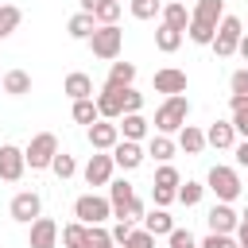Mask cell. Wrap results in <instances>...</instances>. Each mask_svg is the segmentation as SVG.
Returning <instances> with one entry per match:
<instances>
[{"label":"cell","instance_id":"obj_14","mask_svg":"<svg viewBox=\"0 0 248 248\" xmlns=\"http://www.w3.org/2000/svg\"><path fill=\"white\" fill-rule=\"evenodd\" d=\"M97 112H101V120H120V116H124V89L105 85V89L97 93Z\"/></svg>","mask_w":248,"mask_h":248},{"label":"cell","instance_id":"obj_16","mask_svg":"<svg viewBox=\"0 0 248 248\" xmlns=\"http://www.w3.org/2000/svg\"><path fill=\"white\" fill-rule=\"evenodd\" d=\"M58 244V225L50 217H39L31 221V232H27V248H54Z\"/></svg>","mask_w":248,"mask_h":248},{"label":"cell","instance_id":"obj_40","mask_svg":"<svg viewBox=\"0 0 248 248\" xmlns=\"http://www.w3.org/2000/svg\"><path fill=\"white\" fill-rule=\"evenodd\" d=\"M167 240H170V248H198L194 232H190V229H178V225H174V232H170Z\"/></svg>","mask_w":248,"mask_h":248},{"label":"cell","instance_id":"obj_30","mask_svg":"<svg viewBox=\"0 0 248 248\" xmlns=\"http://www.w3.org/2000/svg\"><path fill=\"white\" fill-rule=\"evenodd\" d=\"M70 112H74V124H85V128L101 120V112H97V97H89V101H74Z\"/></svg>","mask_w":248,"mask_h":248},{"label":"cell","instance_id":"obj_45","mask_svg":"<svg viewBox=\"0 0 248 248\" xmlns=\"http://www.w3.org/2000/svg\"><path fill=\"white\" fill-rule=\"evenodd\" d=\"M232 128L240 140H248V108H232Z\"/></svg>","mask_w":248,"mask_h":248},{"label":"cell","instance_id":"obj_13","mask_svg":"<svg viewBox=\"0 0 248 248\" xmlns=\"http://www.w3.org/2000/svg\"><path fill=\"white\" fill-rule=\"evenodd\" d=\"M108 202H112V217L124 221V217H128V205L136 202L132 182H128V178H112V182H108Z\"/></svg>","mask_w":248,"mask_h":248},{"label":"cell","instance_id":"obj_17","mask_svg":"<svg viewBox=\"0 0 248 248\" xmlns=\"http://www.w3.org/2000/svg\"><path fill=\"white\" fill-rule=\"evenodd\" d=\"M205 143L217 147V151L236 147V128H232V120H213V124L205 128Z\"/></svg>","mask_w":248,"mask_h":248},{"label":"cell","instance_id":"obj_26","mask_svg":"<svg viewBox=\"0 0 248 248\" xmlns=\"http://www.w3.org/2000/svg\"><path fill=\"white\" fill-rule=\"evenodd\" d=\"M132 81H136V66H132V62H112V66H108V78H105V85L128 89Z\"/></svg>","mask_w":248,"mask_h":248},{"label":"cell","instance_id":"obj_42","mask_svg":"<svg viewBox=\"0 0 248 248\" xmlns=\"http://www.w3.org/2000/svg\"><path fill=\"white\" fill-rule=\"evenodd\" d=\"M140 108H143V93H136V89L128 85V89H124V116H128V112H140Z\"/></svg>","mask_w":248,"mask_h":248},{"label":"cell","instance_id":"obj_44","mask_svg":"<svg viewBox=\"0 0 248 248\" xmlns=\"http://www.w3.org/2000/svg\"><path fill=\"white\" fill-rule=\"evenodd\" d=\"M151 202H155L159 209H167L170 202H178V194H174V190H159V186H151Z\"/></svg>","mask_w":248,"mask_h":248},{"label":"cell","instance_id":"obj_33","mask_svg":"<svg viewBox=\"0 0 248 248\" xmlns=\"http://www.w3.org/2000/svg\"><path fill=\"white\" fill-rule=\"evenodd\" d=\"M19 19H23V12H19L16 4H0V39H8V35L19 27Z\"/></svg>","mask_w":248,"mask_h":248},{"label":"cell","instance_id":"obj_47","mask_svg":"<svg viewBox=\"0 0 248 248\" xmlns=\"http://www.w3.org/2000/svg\"><path fill=\"white\" fill-rule=\"evenodd\" d=\"M236 163H240V167H248V140H240V143H236Z\"/></svg>","mask_w":248,"mask_h":248},{"label":"cell","instance_id":"obj_43","mask_svg":"<svg viewBox=\"0 0 248 248\" xmlns=\"http://www.w3.org/2000/svg\"><path fill=\"white\" fill-rule=\"evenodd\" d=\"M132 229H136V225H128V221H116V225L108 229V232H112V244H120V248H124V244H128V236H132Z\"/></svg>","mask_w":248,"mask_h":248},{"label":"cell","instance_id":"obj_51","mask_svg":"<svg viewBox=\"0 0 248 248\" xmlns=\"http://www.w3.org/2000/svg\"><path fill=\"white\" fill-rule=\"evenodd\" d=\"M108 248H116V244H108Z\"/></svg>","mask_w":248,"mask_h":248},{"label":"cell","instance_id":"obj_31","mask_svg":"<svg viewBox=\"0 0 248 248\" xmlns=\"http://www.w3.org/2000/svg\"><path fill=\"white\" fill-rule=\"evenodd\" d=\"M151 186H159V190H174V194H178V186H182V174H178L170 163H163V167L155 170V182H151Z\"/></svg>","mask_w":248,"mask_h":248},{"label":"cell","instance_id":"obj_37","mask_svg":"<svg viewBox=\"0 0 248 248\" xmlns=\"http://www.w3.org/2000/svg\"><path fill=\"white\" fill-rule=\"evenodd\" d=\"M202 194H205V186H202V182H182V186H178V202H182L186 209H190V205H198V202H202Z\"/></svg>","mask_w":248,"mask_h":248},{"label":"cell","instance_id":"obj_2","mask_svg":"<svg viewBox=\"0 0 248 248\" xmlns=\"http://www.w3.org/2000/svg\"><path fill=\"white\" fill-rule=\"evenodd\" d=\"M186 116H190V101H186V93L167 97V101L155 108V132H163V136H178V132L186 128Z\"/></svg>","mask_w":248,"mask_h":248},{"label":"cell","instance_id":"obj_11","mask_svg":"<svg viewBox=\"0 0 248 248\" xmlns=\"http://www.w3.org/2000/svg\"><path fill=\"white\" fill-rule=\"evenodd\" d=\"M205 225H209V232H225V236H232L236 225H240V213H236L229 202H217V205L205 213Z\"/></svg>","mask_w":248,"mask_h":248},{"label":"cell","instance_id":"obj_8","mask_svg":"<svg viewBox=\"0 0 248 248\" xmlns=\"http://www.w3.org/2000/svg\"><path fill=\"white\" fill-rule=\"evenodd\" d=\"M8 213H12V221L31 225V221L43 217V198H39L35 190H19V194L12 198V205H8Z\"/></svg>","mask_w":248,"mask_h":248},{"label":"cell","instance_id":"obj_9","mask_svg":"<svg viewBox=\"0 0 248 248\" xmlns=\"http://www.w3.org/2000/svg\"><path fill=\"white\" fill-rule=\"evenodd\" d=\"M112 170H116L112 151H93L81 174H85V182H89V186H108V182H112Z\"/></svg>","mask_w":248,"mask_h":248},{"label":"cell","instance_id":"obj_12","mask_svg":"<svg viewBox=\"0 0 248 248\" xmlns=\"http://www.w3.org/2000/svg\"><path fill=\"white\" fill-rule=\"evenodd\" d=\"M151 85H155V93H167V97H178V93H186V70H174V66H163V70H155V78H151Z\"/></svg>","mask_w":248,"mask_h":248},{"label":"cell","instance_id":"obj_22","mask_svg":"<svg viewBox=\"0 0 248 248\" xmlns=\"http://www.w3.org/2000/svg\"><path fill=\"white\" fill-rule=\"evenodd\" d=\"M143 229H147L151 236H170V232H174V217H170L167 209H159V205H155V209L143 217Z\"/></svg>","mask_w":248,"mask_h":248},{"label":"cell","instance_id":"obj_21","mask_svg":"<svg viewBox=\"0 0 248 248\" xmlns=\"http://www.w3.org/2000/svg\"><path fill=\"white\" fill-rule=\"evenodd\" d=\"M174 151H178V143H174L170 136H163V132H155V136L147 140V155H151L155 163H170Z\"/></svg>","mask_w":248,"mask_h":248},{"label":"cell","instance_id":"obj_6","mask_svg":"<svg viewBox=\"0 0 248 248\" xmlns=\"http://www.w3.org/2000/svg\"><path fill=\"white\" fill-rule=\"evenodd\" d=\"M240 39H244V27H240V19L236 16H225L221 23H217V35H213V54L217 58H232L236 54V46H240Z\"/></svg>","mask_w":248,"mask_h":248},{"label":"cell","instance_id":"obj_15","mask_svg":"<svg viewBox=\"0 0 248 248\" xmlns=\"http://www.w3.org/2000/svg\"><path fill=\"white\" fill-rule=\"evenodd\" d=\"M116 143H120V128L116 124H108V120L89 124V147L93 151H112Z\"/></svg>","mask_w":248,"mask_h":248},{"label":"cell","instance_id":"obj_41","mask_svg":"<svg viewBox=\"0 0 248 248\" xmlns=\"http://www.w3.org/2000/svg\"><path fill=\"white\" fill-rule=\"evenodd\" d=\"M124 248H155V236H151L147 229H132V236H128Z\"/></svg>","mask_w":248,"mask_h":248},{"label":"cell","instance_id":"obj_39","mask_svg":"<svg viewBox=\"0 0 248 248\" xmlns=\"http://www.w3.org/2000/svg\"><path fill=\"white\" fill-rule=\"evenodd\" d=\"M198 248H240V244H236V236H225V232H205V236L198 240Z\"/></svg>","mask_w":248,"mask_h":248},{"label":"cell","instance_id":"obj_7","mask_svg":"<svg viewBox=\"0 0 248 248\" xmlns=\"http://www.w3.org/2000/svg\"><path fill=\"white\" fill-rule=\"evenodd\" d=\"M74 217H78L81 225H105V221L112 217V202L101 198V194H81V198L74 202Z\"/></svg>","mask_w":248,"mask_h":248},{"label":"cell","instance_id":"obj_27","mask_svg":"<svg viewBox=\"0 0 248 248\" xmlns=\"http://www.w3.org/2000/svg\"><path fill=\"white\" fill-rule=\"evenodd\" d=\"M4 93H8V97L31 93V74H27V70H8V74H4Z\"/></svg>","mask_w":248,"mask_h":248},{"label":"cell","instance_id":"obj_52","mask_svg":"<svg viewBox=\"0 0 248 248\" xmlns=\"http://www.w3.org/2000/svg\"><path fill=\"white\" fill-rule=\"evenodd\" d=\"M0 85H4V78H0Z\"/></svg>","mask_w":248,"mask_h":248},{"label":"cell","instance_id":"obj_38","mask_svg":"<svg viewBox=\"0 0 248 248\" xmlns=\"http://www.w3.org/2000/svg\"><path fill=\"white\" fill-rule=\"evenodd\" d=\"M81 240H85V225H81V221L62 225V244H66V248H81Z\"/></svg>","mask_w":248,"mask_h":248},{"label":"cell","instance_id":"obj_3","mask_svg":"<svg viewBox=\"0 0 248 248\" xmlns=\"http://www.w3.org/2000/svg\"><path fill=\"white\" fill-rule=\"evenodd\" d=\"M205 190H213V198L217 202H236L240 198V190H244V182H240V174H236V167H213L209 174H205Z\"/></svg>","mask_w":248,"mask_h":248},{"label":"cell","instance_id":"obj_5","mask_svg":"<svg viewBox=\"0 0 248 248\" xmlns=\"http://www.w3.org/2000/svg\"><path fill=\"white\" fill-rule=\"evenodd\" d=\"M23 155H27V167H31V170H50V163H54V155H58V136H54V132L31 136V143L23 147Z\"/></svg>","mask_w":248,"mask_h":248},{"label":"cell","instance_id":"obj_4","mask_svg":"<svg viewBox=\"0 0 248 248\" xmlns=\"http://www.w3.org/2000/svg\"><path fill=\"white\" fill-rule=\"evenodd\" d=\"M89 50H93V58H101V62H116L120 50H124V31H120L116 23L97 27V31L89 35Z\"/></svg>","mask_w":248,"mask_h":248},{"label":"cell","instance_id":"obj_35","mask_svg":"<svg viewBox=\"0 0 248 248\" xmlns=\"http://www.w3.org/2000/svg\"><path fill=\"white\" fill-rule=\"evenodd\" d=\"M128 8H132L136 19H155V16H163V0H128Z\"/></svg>","mask_w":248,"mask_h":248},{"label":"cell","instance_id":"obj_18","mask_svg":"<svg viewBox=\"0 0 248 248\" xmlns=\"http://www.w3.org/2000/svg\"><path fill=\"white\" fill-rule=\"evenodd\" d=\"M143 159H147V151H143L140 143H132V140H120V143L112 147V163H116L120 170H136Z\"/></svg>","mask_w":248,"mask_h":248},{"label":"cell","instance_id":"obj_28","mask_svg":"<svg viewBox=\"0 0 248 248\" xmlns=\"http://www.w3.org/2000/svg\"><path fill=\"white\" fill-rule=\"evenodd\" d=\"M155 46H159L163 54H174V50L182 46V31H174V27L159 23V27H155Z\"/></svg>","mask_w":248,"mask_h":248},{"label":"cell","instance_id":"obj_20","mask_svg":"<svg viewBox=\"0 0 248 248\" xmlns=\"http://www.w3.org/2000/svg\"><path fill=\"white\" fill-rule=\"evenodd\" d=\"M174 143H178L186 155H202V151L209 147V143H205V132H202V128H194V124H186V128L178 132V140H174Z\"/></svg>","mask_w":248,"mask_h":248},{"label":"cell","instance_id":"obj_48","mask_svg":"<svg viewBox=\"0 0 248 248\" xmlns=\"http://www.w3.org/2000/svg\"><path fill=\"white\" fill-rule=\"evenodd\" d=\"M236 54H240V58H244V62H248V35H244V39H240V46H236Z\"/></svg>","mask_w":248,"mask_h":248},{"label":"cell","instance_id":"obj_49","mask_svg":"<svg viewBox=\"0 0 248 248\" xmlns=\"http://www.w3.org/2000/svg\"><path fill=\"white\" fill-rule=\"evenodd\" d=\"M97 4H101V0H81V12H89V16H93V8H97Z\"/></svg>","mask_w":248,"mask_h":248},{"label":"cell","instance_id":"obj_1","mask_svg":"<svg viewBox=\"0 0 248 248\" xmlns=\"http://www.w3.org/2000/svg\"><path fill=\"white\" fill-rule=\"evenodd\" d=\"M225 19V0H198V8L190 12V43L198 46H209L213 35H217V23Z\"/></svg>","mask_w":248,"mask_h":248},{"label":"cell","instance_id":"obj_32","mask_svg":"<svg viewBox=\"0 0 248 248\" xmlns=\"http://www.w3.org/2000/svg\"><path fill=\"white\" fill-rule=\"evenodd\" d=\"M112 244V232L105 229V225H85V240H81V248H108Z\"/></svg>","mask_w":248,"mask_h":248},{"label":"cell","instance_id":"obj_19","mask_svg":"<svg viewBox=\"0 0 248 248\" xmlns=\"http://www.w3.org/2000/svg\"><path fill=\"white\" fill-rule=\"evenodd\" d=\"M62 93H66L70 101H89V97H93V78H89V74H81V70H74V74H66Z\"/></svg>","mask_w":248,"mask_h":248},{"label":"cell","instance_id":"obj_25","mask_svg":"<svg viewBox=\"0 0 248 248\" xmlns=\"http://www.w3.org/2000/svg\"><path fill=\"white\" fill-rule=\"evenodd\" d=\"M116 128H120V136H124V140H132V143H140V140L147 136V120H143L140 112L120 116V124H116Z\"/></svg>","mask_w":248,"mask_h":248},{"label":"cell","instance_id":"obj_24","mask_svg":"<svg viewBox=\"0 0 248 248\" xmlns=\"http://www.w3.org/2000/svg\"><path fill=\"white\" fill-rule=\"evenodd\" d=\"M101 23L89 16V12H78V16H70V23H66V31H70V39H85L89 43V35L97 31Z\"/></svg>","mask_w":248,"mask_h":248},{"label":"cell","instance_id":"obj_34","mask_svg":"<svg viewBox=\"0 0 248 248\" xmlns=\"http://www.w3.org/2000/svg\"><path fill=\"white\" fill-rule=\"evenodd\" d=\"M120 8H124L120 0H101V4L93 8V19H97L101 27H105V23H116V19H120Z\"/></svg>","mask_w":248,"mask_h":248},{"label":"cell","instance_id":"obj_29","mask_svg":"<svg viewBox=\"0 0 248 248\" xmlns=\"http://www.w3.org/2000/svg\"><path fill=\"white\" fill-rule=\"evenodd\" d=\"M229 85H232L229 105H232V108H248V70H236V74L229 78Z\"/></svg>","mask_w":248,"mask_h":248},{"label":"cell","instance_id":"obj_46","mask_svg":"<svg viewBox=\"0 0 248 248\" xmlns=\"http://www.w3.org/2000/svg\"><path fill=\"white\" fill-rule=\"evenodd\" d=\"M232 236H236V244H240V248H248V221H240Z\"/></svg>","mask_w":248,"mask_h":248},{"label":"cell","instance_id":"obj_36","mask_svg":"<svg viewBox=\"0 0 248 248\" xmlns=\"http://www.w3.org/2000/svg\"><path fill=\"white\" fill-rule=\"evenodd\" d=\"M50 170H54V174L66 182V178H74V174H78V163H74V155L58 151V155H54V163H50Z\"/></svg>","mask_w":248,"mask_h":248},{"label":"cell","instance_id":"obj_50","mask_svg":"<svg viewBox=\"0 0 248 248\" xmlns=\"http://www.w3.org/2000/svg\"><path fill=\"white\" fill-rule=\"evenodd\" d=\"M240 221H248V209H244V213H240Z\"/></svg>","mask_w":248,"mask_h":248},{"label":"cell","instance_id":"obj_23","mask_svg":"<svg viewBox=\"0 0 248 248\" xmlns=\"http://www.w3.org/2000/svg\"><path fill=\"white\" fill-rule=\"evenodd\" d=\"M163 23L186 35V31H190V12H186V4H178V0H170V4H163Z\"/></svg>","mask_w":248,"mask_h":248},{"label":"cell","instance_id":"obj_10","mask_svg":"<svg viewBox=\"0 0 248 248\" xmlns=\"http://www.w3.org/2000/svg\"><path fill=\"white\" fill-rule=\"evenodd\" d=\"M23 170H27V155H23V147H16V143H0V178H4V182H19Z\"/></svg>","mask_w":248,"mask_h":248}]
</instances>
